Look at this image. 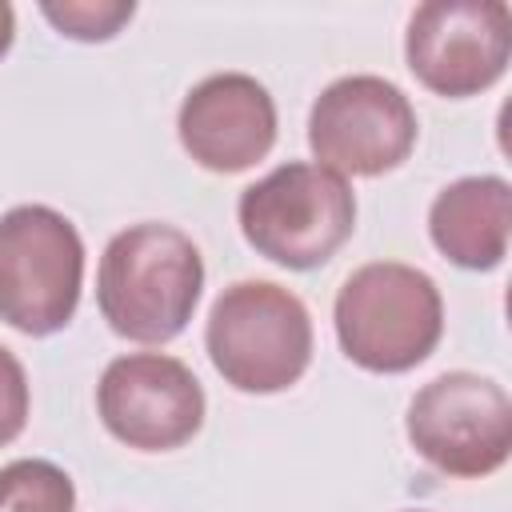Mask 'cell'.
I'll list each match as a JSON object with an SVG mask.
<instances>
[{
	"mask_svg": "<svg viewBox=\"0 0 512 512\" xmlns=\"http://www.w3.org/2000/svg\"><path fill=\"white\" fill-rule=\"evenodd\" d=\"M204 288V260L192 236L172 224L144 220L116 232L100 256L96 304L108 328L136 344L176 340Z\"/></svg>",
	"mask_w": 512,
	"mask_h": 512,
	"instance_id": "obj_1",
	"label": "cell"
},
{
	"mask_svg": "<svg viewBox=\"0 0 512 512\" xmlns=\"http://www.w3.org/2000/svg\"><path fill=\"white\" fill-rule=\"evenodd\" d=\"M332 324L352 364L392 376L432 356L444 336V300L428 272L400 260H376L340 284Z\"/></svg>",
	"mask_w": 512,
	"mask_h": 512,
	"instance_id": "obj_2",
	"label": "cell"
},
{
	"mask_svg": "<svg viewBox=\"0 0 512 512\" xmlns=\"http://www.w3.org/2000/svg\"><path fill=\"white\" fill-rule=\"evenodd\" d=\"M204 348L236 392H284L312 364V316L296 292L272 280H236L212 300Z\"/></svg>",
	"mask_w": 512,
	"mask_h": 512,
	"instance_id": "obj_3",
	"label": "cell"
},
{
	"mask_svg": "<svg viewBox=\"0 0 512 512\" xmlns=\"http://www.w3.org/2000/svg\"><path fill=\"white\" fill-rule=\"evenodd\" d=\"M236 220L264 260L308 272L328 264L352 236L356 196L344 176L308 160H288L240 192Z\"/></svg>",
	"mask_w": 512,
	"mask_h": 512,
	"instance_id": "obj_4",
	"label": "cell"
},
{
	"mask_svg": "<svg viewBox=\"0 0 512 512\" xmlns=\"http://www.w3.org/2000/svg\"><path fill=\"white\" fill-rule=\"evenodd\" d=\"M84 240L48 204H16L0 216V320L24 336L60 332L80 304Z\"/></svg>",
	"mask_w": 512,
	"mask_h": 512,
	"instance_id": "obj_5",
	"label": "cell"
},
{
	"mask_svg": "<svg viewBox=\"0 0 512 512\" xmlns=\"http://www.w3.org/2000/svg\"><path fill=\"white\" fill-rule=\"evenodd\" d=\"M416 108L384 76H340L308 112V148L336 176H384L416 148Z\"/></svg>",
	"mask_w": 512,
	"mask_h": 512,
	"instance_id": "obj_6",
	"label": "cell"
},
{
	"mask_svg": "<svg viewBox=\"0 0 512 512\" xmlns=\"http://www.w3.org/2000/svg\"><path fill=\"white\" fill-rule=\"evenodd\" d=\"M412 448L448 476H488L512 452V400L480 372H444L408 404Z\"/></svg>",
	"mask_w": 512,
	"mask_h": 512,
	"instance_id": "obj_7",
	"label": "cell"
},
{
	"mask_svg": "<svg viewBox=\"0 0 512 512\" xmlns=\"http://www.w3.org/2000/svg\"><path fill=\"white\" fill-rule=\"evenodd\" d=\"M512 56V12L500 0H428L404 32L412 76L448 100L492 88Z\"/></svg>",
	"mask_w": 512,
	"mask_h": 512,
	"instance_id": "obj_8",
	"label": "cell"
},
{
	"mask_svg": "<svg viewBox=\"0 0 512 512\" xmlns=\"http://www.w3.org/2000/svg\"><path fill=\"white\" fill-rule=\"evenodd\" d=\"M204 388L192 368L164 352L116 356L96 384L104 428L140 452H172L204 424Z\"/></svg>",
	"mask_w": 512,
	"mask_h": 512,
	"instance_id": "obj_9",
	"label": "cell"
},
{
	"mask_svg": "<svg viewBox=\"0 0 512 512\" xmlns=\"http://www.w3.org/2000/svg\"><path fill=\"white\" fill-rule=\"evenodd\" d=\"M184 152L208 172H244L276 144V104L248 72H216L200 80L176 116Z\"/></svg>",
	"mask_w": 512,
	"mask_h": 512,
	"instance_id": "obj_10",
	"label": "cell"
},
{
	"mask_svg": "<svg viewBox=\"0 0 512 512\" xmlns=\"http://www.w3.org/2000/svg\"><path fill=\"white\" fill-rule=\"evenodd\" d=\"M512 188L504 176H464L436 192L428 236L456 268L488 272L508 256Z\"/></svg>",
	"mask_w": 512,
	"mask_h": 512,
	"instance_id": "obj_11",
	"label": "cell"
},
{
	"mask_svg": "<svg viewBox=\"0 0 512 512\" xmlns=\"http://www.w3.org/2000/svg\"><path fill=\"white\" fill-rule=\"evenodd\" d=\"M76 484L52 460H12L0 468V512H72Z\"/></svg>",
	"mask_w": 512,
	"mask_h": 512,
	"instance_id": "obj_12",
	"label": "cell"
},
{
	"mask_svg": "<svg viewBox=\"0 0 512 512\" xmlns=\"http://www.w3.org/2000/svg\"><path fill=\"white\" fill-rule=\"evenodd\" d=\"M44 20L60 28V36L96 44L112 40L136 12L132 0H64V4H40Z\"/></svg>",
	"mask_w": 512,
	"mask_h": 512,
	"instance_id": "obj_13",
	"label": "cell"
},
{
	"mask_svg": "<svg viewBox=\"0 0 512 512\" xmlns=\"http://www.w3.org/2000/svg\"><path fill=\"white\" fill-rule=\"evenodd\" d=\"M28 376L24 364L0 344V448L12 444L28 424Z\"/></svg>",
	"mask_w": 512,
	"mask_h": 512,
	"instance_id": "obj_14",
	"label": "cell"
},
{
	"mask_svg": "<svg viewBox=\"0 0 512 512\" xmlns=\"http://www.w3.org/2000/svg\"><path fill=\"white\" fill-rule=\"evenodd\" d=\"M12 40H16V12H12V4L0 0V60L8 56Z\"/></svg>",
	"mask_w": 512,
	"mask_h": 512,
	"instance_id": "obj_15",
	"label": "cell"
}]
</instances>
